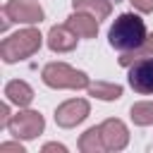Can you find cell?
I'll use <instances>...</instances> for the list:
<instances>
[{
  "label": "cell",
  "mask_w": 153,
  "mask_h": 153,
  "mask_svg": "<svg viewBox=\"0 0 153 153\" xmlns=\"http://www.w3.org/2000/svg\"><path fill=\"white\" fill-rule=\"evenodd\" d=\"M131 122L139 127H151L153 124V100H139L129 108Z\"/></svg>",
  "instance_id": "cell-16"
},
{
  "label": "cell",
  "mask_w": 153,
  "mask_h": 153,
  "mask_svg": "<svg viewBox=\"0 0 153 153\" xmlns=\"http://www.w3.org/2000/svg\"><path fill=\"white\" fill-rule=\"evenodd\" d=\"M79 151L81 153H103L105 143L100 136V127H88L81 136H79Z\"/></svg>",
  "instance_id": "cell-15"
},
{
  "label": "cell",
  "mask_w": 153,
  "mask_h": 153,
  "mask_svg": "<svg viewBox=\"0 0 153 153\" xmlns=\"http://www.w3.org/2000/svg\"><path fill=\"white\" fill-rule=\"evenodd\" d=\"M146 36H148L146 24H143V19H141L139 14H134V12L120 14V17L112 22L110 31H108L110 45H112L115 50H120V53H127V50L141 45V43L146 41Z\"/></svg>",
  "instance_id": "cell-1"
},
{
  "label": "cell",
  "mask_w": 153,
  "mask_h": 153,
  "mask_svg": "<svg viewBox=\"0 0 153 153\" xmlns=\"http://www.w3.org/2000/svg\"><path fill=\"white\" fill-rule=\"evenodd\" d=\"M5 100H10L17 108H29L33 103V88L22 79H12L5 84Z\"/></svg>",
  "instance_id": "cell-11"
},
{
  "label": "cell",
  "mask_w": 153,
  "mask_h": 153,
  "mask_svg": "<svg viewBox=\"0 0 153 153\" xmlns=\"http://www.w3.org/2000/svg\"><path fill=\"white\" fill-rule=\"evenodd\" d=\"M98 127H100V136H103L105 151H122V148H127V143H129V129H127V124L122 120L110 117V120H105Z\"/></svg>",
  "instance_id": "cell-8"
},
{
  "label": "cell",
  "mask_w": 153,
  "mask_h": 153,
  "mask_svg": "<svg viewBox=\"0 0 153 153\" xmlns=\"http://www.w3.org/2000/svg\"><path fill=\"white\" fill-rule=\"evenodd\" d=\"M146 57H153V33H148L141 45H136V48H131V50H127V53H120V60H117V62H120L122 67H131L134 62L146 60Z\"/></svg>",
  "instance_id": "cell-12"
},
{
  "label": "cell",
  "mask_w": 153,
  "mask_h": 153,
  "mask_svg": "<svg viewBox=\"0 0 153 153\" xmlns=\"http://www.w3.org/2000/svg\"><path fill=\"white\" fill-rule=\"evenodd\" d=\"M72 10H81V12H88L93 14L98 22L108 19L110 12H112V5L108 0H72Z\"/></svg>",
  "instance_id": "cell-13"
},
{
  "label": "cell",
  "mask_w": 153,
  "mask_h": 153,
  "mask_svg": "<svg viewBox=\"0 0 153 153\" xmlns=\"http://www.w3.org/2000/svg\"><path fill=\"white\" fill-rule=\"evenodd\" d=\"M43 129H45L43 115L38 110H24V108H19V112L12 115V120L7 124V131L19 141H31L38 134H43Z\"/></svg>",
  "instance_id": "cell-5"
},
{
  "label": "cell",
  "mask_w": 153,
  "mask_h": 153,
  "mask_svg": "<svg viewBox=\"0 0 153 153\" xmlns=\"http://www.w3.org/2000/svg\"><path fill=\"white\" fill-rule=\"evenodd\" d=\"M79 38H96V33H98V19L93 17V14H88V12H81V10H74L69 17H67V22H65Z\"/></svg>",
  "instance_id": "cell-10"
},
{
  "label": "cell",
  "mask_w": 153,
  "mask_h": 153,
  "mask_svg": "<svg viewBox=\"0 0 153 153\" xmlns=\"http://www.w3.org/2000/svg\"><path fill=\"white\" fill-rule=\"evenodd\" d=\"M43 45V36L36 26H26V29H19L14 33H10L2 43H0V57L2 62L12 65V62H19V60H26L31 55H36Z\"/></svg>",
  "instance_id": "cell-2"
},
{
  "label": "cell",
  "mask_w": 153,
  "mask_h": 153,
  "mask_svg": "<svg viewBox=\"0 0 153 153\" xmlns=\"http://www.w3.org/2000/svg\"><path fill=\"white\" fill-rule=\"evenodd\" d=\"M10 105H12L10 100H5V103H2V115H0V124H2L5 129H7V124H10V120H12V112H10Z\"/></svg>",
  "instance_id": "cell-19"
},
{
  "label": "cell",
  "mask_w": 153,
  "mask_h": 153,
  "mask_svg": "<svg viewBox=\"0 0 153 153\" xmlns=\"http://www.w3.org/2000/svg\"><path fill=\"white\" fill-rule=\"evenodd\" d=\"M7 151H14V153H24V146L19 143V139H17V141H5V143H0V153H7Z\"/></svg>",
  "instance_id": "cell-18"
},
{
  "label": "cell",
  "mask_w": 153,
  "mask_h": 153,
  "mask_svg": "<svg viewBox=\"0 0 153 153\" xmlns=\"http://www.w3.org/2000/svg\"><path fill=\"white\" fill-rule=\"evenodd\" d=\"M41 79L50 88H72V91L88 88V84H91L86 72L74 69L67 62H48L43 67V72H41Z\"/></svg>",
  "instance_id": "cell-3"
},
{
  "label": "cell",
  "mask_w": 153,
  "mask_h": 153,
  "mask_svg": "<svg viewBox=\"0 0 153 153\" xmlns=\"http://www.w3.org/2000/svg\"><path fill=\"white\" fill-rule=\"evenodd\" d=\"M76 41H79V36H76L67 24H55V26H50V31H48V36H45V43H48V48H50L53 53H69V50L76 48Z\"/></svg>",
  "instance_id": "cell-9"
},
{
  "label": "cell",
  "mask_w": 153,
  "mask_h": 153,
  "mask_svg": "<svg viewBox=\"0 0 153 153\" xmlns=\"http://www.w3.org/2000/svg\"><path fill=\"white\" fill-rule=\"evenodd\" d=\"M88 112H91L88 100H84V98H69V100H65V103L57 105V110H55V122H57V127L72 129V127L81 124V122L88 117Z\"/></svg>",
  "instance_id": "cell-6"
},
{
  "label": "cell",
  "mask_w": 153,
  "mask_h": 153,
  "mask_svg": "<svg viewBox=\"0 0 153 153\" xmlns=\"http://www.w3.org/2000/svg\"><path fill=\"white\" fill-rule=\"evenodd\" d=\"M127 81L129 86L141 93V96H151L153 93V57H146V60H139L129 67V74H127Z\"/></svg>",
  "instance_id": "cell-7"
},
{
  "label": "cell",
  "mask_w": 153,
  "mask_h": 153,
  "mask_svg": "<svg viewBox=\"0 0 153 153\" xmlns=\"http://www.w3.org/2000/svg\"><path fill=\"white\" fill-rule=\"evenodd\" d=\"M129 2H131V7H134L136 12H141V14L153 12V0H129Z\"/></svg>",
  "instance_id": "cell-17"
},
{
  "label": "cell",
  "mask_w": 153,
  "mask_h": 153,
  "mask_svg": "<svg viewBox=\"0 0 153 153\" xmlns=\"http://www.w3.org/2000/svg\"><path fill=\"white\" fill-rule=\"evenodd\" d=\"M86 91H88V96H93L98 100H120L122 98V86L110 84V81H91Z\"/></svg>",
  "instance_id": "cell-14"
},
{
  "label": "cell",
  "mask_w": 153,
  "mask_h": 153,
  "mask_svg": "<svg viewBox=\"0 0 153 153\" xmlns=\"http://www.w3.org/2000/svg\"><path fill=\"white\" fill-rule=\"evenodd\" d=\"M50 151H57V153H67V146L50 141V143H45V146H43V153H50Z\"/></svg>",
  "instance_id": "cell-20"
},
{
  "label": "cell",
  "mask_w": 153,
  "mask_h": 153,
  "mask_svg": "<svg viewBox=\"0 0 153 153\" xmlns=\"http://www.w3.org/2000/svg\"><path fill=\"white\" fill-rule=\"evenodd\" d=\"M2 14H5L2 29H7L10 22L33 26V24H41L43 17H45V12L38 5V0H7L5 7H2Z\"/></svg>",
  "instance_id": "cell-4"
}]
</instances>
